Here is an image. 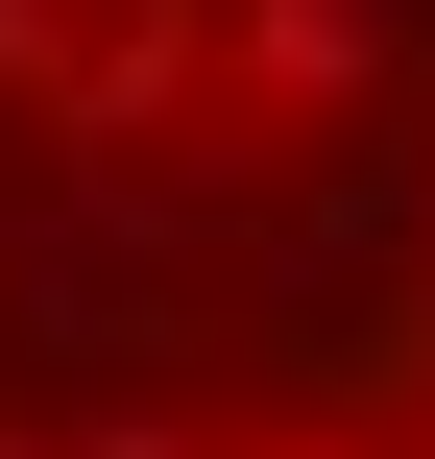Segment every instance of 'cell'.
Wrapping results in <instances>:
<instances>
[{
	"label": "cell",
	"instance_id": "6da1fadb",
	"mask_svg": "<svg viewBox=\"0 0 435 459\" xmlns=\"http://www.w3.org/2000/svg\"><path fill=\"white\" fill-rule=\"evenodd\" d=\"M194 97H242L218 0H121V24H73V97H48V145H73V169H194Z\"/></svg>",
	"mask_w": 435,
	"mask_h": 459
},
{
	"label": "cell",
	"instance_id": "7a4b0ae2",
	"mask_svg": "<svg viewBox=\"0 0 435 459\" xmlns=\"http://www.w3.org/2000/svg\"><path fill=\"white\" fill-rule=\"evenodd\" d=\"M218 48H242V121H266V145L412 121V0H218Z\"/></svg>",
	"mask_w": 435,
	"mask_h": 459
},
{
	"label": "cell",
	"instance_id": "3957f363",
	"mask_svg": "<svg viewBox=\"0 0 435 459\" xmlns=\"http://www.w3.org/2000/svg\"><path fill=\"white\" fill-rule=\"evenodd\" d=\"M48 97H73V0H0V121L48 145Z\"/></svg>",
	"mask_w": 435,
	"mask_h": 459
},
{
	"label": "cell",
	"instance_id": "277c9868",
	"mask_svg": "<svg viewBox=\"0 0 435 459\" xmlns=\"http://www.w3.org/2000/svg\"><path fill=\"white\" fill-rule=\"evenodd\" d=\"M266 459H412V436H387V411H291Z\"/></svg>",
	"mask_w": 435,
	"mask_h": 459
}]
</instances>
